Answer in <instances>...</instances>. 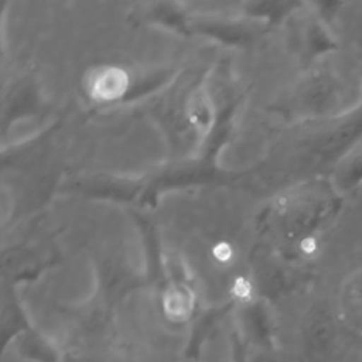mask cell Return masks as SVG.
I'll return each mask as SVG.
<instances>
[{"instance_id":"obj_1","label":"cell","mask_w":362,"mask_h":362,"mask_svg":"<svg viewBox=\"0 0 362 362\" xmlns=\"http://www.w3.org/2000/svg\"><path fill=\"white\" fill-rule=\"evenodd\" d=\"M337 348V325L332 315L321 310L311 318L305 337L303 362H329Z\"/></svg>"},{"instance_id":"obj_2","label":"cell","mask_w":362,"mask_h":362,"mask_svg":"<svg viewBox=\"0 0 362 362\" xmlns=\"http://www.w3.org/2000/svg\"><path fill=\"white\" fill-rule=\"evenodd\" d=\"M331 185L341 197L362 185V137L337 161Z\"/></svg>"},{"instance_id":"obj_3","label":"cell","mask_w":362,"mask_h":362,"mask_svg":"<svg viewBox=\"0 0 362 362\" xmlns=\"http://www.w3.org/2000/svg\"><path fill=\"white\" fill-rule=\"evenodd\" d=\"M342 307L352 322L362 324V269L354 272L344 284Z\"/></svg>"}]
</instances>
